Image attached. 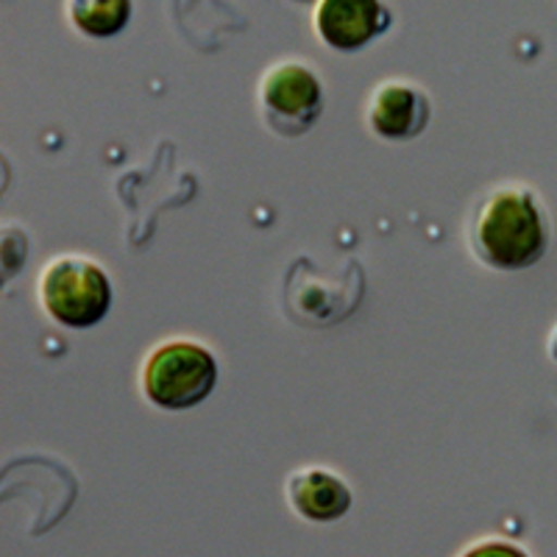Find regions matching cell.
<instances>
[{
	"label": "cell",
	"instance_id": "10",
	"mask_svg": "<svg viewBox=\"0 0 557 557\" xmlns=\"http://www.w3.org/2000/svg\"><path fill=\"white\" fill-rule=\"evenodd\" d=\"M549 357L557 362V326L552 330V335H549Z\"/></svg>",
	"mask_w": 557,
	"mask_h": 557
},
{
	"label": "cell",
	"instance_id": "9",
	"mask_svg": "<svg viewBox=\"0 0 557 557\" xmlns=\"http://www.w3.org/2000/svg\"><path fill=\"white\" fill-rule=\"evenodd\" d=\"M460 557H530V555H527L519 544H510V541L485 539L471 544Z\"/></svg>",
	"mask_w": 557,
	"mask_h": 557
},
{
	"label": "cell",
	"instance_id": "6",
	"mask_svg": "<svg viewBox=\"0 0 557 557\" xmlns=\"http://www.w3.org/2000/svg\"><path fill=\"white\" fill-rule=\"evenodd\" d=\"M393 14L385 0H318L315 32L332 51L355 53L385 37Z\"/></svg>",
	"mask_w": 557,
	"mask_h": 557
},
{
	"label": "cell",
	"instance_id": "3",
	"mask_svg": "<svg viewBox=\"0 0 557 557\" xmlns=\"http://www.w3.org/2000/svg\"><path fill=\"white\" fill-rule=\"evenodd\" d=\"M37 296L53 323L84 332L112 312L114 285L107 268L87 253H57L39 271Z\"/></svg>",
	"mask_w": 557,
	"mask_h": 557
},
{
	"label": "cell",
	"instance_id": "2",
	"mask_svg": "<svg viewBox=\"0 0 557 557\" xmlns=\"http://www.w3.org/2000/svg\"><path fill=\"white\" fill-rule=\"evenodd\" d=\"M221 380L218 357L196 337L157 343L139 366V391L157 410L184 412L203 405Z\"/></svg>",
	"mask_w": 557,
	"mask_h": 557
},
{
	"label": "cell",
	"instance_id": "1",
	"mask_svg": "<svg viewBox=\"0 0 557 557\" xmlns=\"http://www.w3.org/2000/svg\"><path fill=\"white\" fill-rule=\"evenodd\" d=\"M471 253L494 271H527L544 260L552 226L541 196L530 184L507 182L482 193L469 212Z\"/></svg>",
	"mask_w": 557,
	"mask_h": 557
},
{
	"label": "cell",
	"instance_id": "7",
	"mask_svg": "<svg viewBox=\"0 0 557 557\" xmlns=\"http://www.w3.org/2000/svg\"><path fill=\"white\" fill-rule=\"evenodd\" d=\"M285 494L290 507L312 524H332L351 510L355 494L341 474L323 466H301L285 480Z\"/></svg>",
	"mask_w": 557,
	"mask_h": 557
},
{
	"label": "cell",
	"instance_id": "8",
	"mask_svg": "<svg viewBox=\"0 0 557 557\" xmlns=\"http://www.w3.org/2000/svg\"><path fill=\"white\" fill-rule=\"evenodd\" d=\"M64 12L82 37L112 39L132 23L134 0H64Z\"/></svg>",
	"mask_w": 557,
	"mask_h": 557
},
{
	"label": "cell",
	"instance_id": "5",
	"mask_svg": "<svg viewBox=\"0 0 557 557\" xmlns=\"http://www.w3.org/2000/svg\"><path fill=\"white\" fill-rule=\"evenodd\" d=\"M430 92L407 78H387L368 98L366 123L385 143H410L430 128Z\"/></svg>",
	"mask_w": 557,
	"mask_h": 557
},
{
	"label": "cell",
	"instance_id": "4",
	"mask_svg": "<svg viewBox=\"0 0 557 557\" xmlns=\"http://www.w3.org/2000/svg\"><path fill=\"white\" fill-rule=\"evenodd\" d=\"M262 123L278 137H301L323 114V84L318 70L301 59H282L262 73L257 89Z\"/></svg>",
	"mask_w": 557,
	"mask_h": 557
}]
</instances>
